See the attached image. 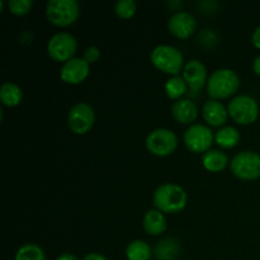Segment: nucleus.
I'll use <instances>...</instances> for the list:
<instances>
[{"label": "nucleus", "instance_id": "f257e3e1", "mask_svg": "<svg viewBox=\"0 0 260 260\" xmlns=\"http://www.w3.org/2000/svg\"><path fill=\"white\" fill-rule=\"evenodd\" d=\"M152 201L155 207L161 212L175 213L182 211L187 205V193L180 185L165 183L156 188Z\"/></svg>", "mask_w": 260, "mask_h": 260}, {"label": "nucleus", "instance_id": "f03ea898", "mask_svg": "<svg viewBox=\"0 0 260 260\" xmlns=\"http://www.w3.org/2000/svg\"><path fill=\"white\" fill-rule=\"evenodd\" d=\"M240 85L238 74L231 69H218L207 80V91L213 98H226L235 93Z\"/></svg>", "mask_w": 260, "mask_h": 260}, {"label": "nucleus", "instance_id": "7ed1b4c3", "mask_svg": "<svg viewBox=\"0 0 260 260\" xmlns=\"http://www.w3.org/2000/svg\"><path fill=\"white\" fill-rule=\"evenodd\" d=\"M151 61L157 69L168 74L178 75L183 68V53L179 48L170 45H159L152 50Z\"/></svg>", "mask_w": 260, "mask_h": 260}, {"label": "nucleus", "instance_id": "20e7f679", "mask_svg": "<svg viewBox=\"0 0 260 260\" xmlns=\"http://www.w3.org/2000/svg\"><path fill=\"white\" fill-rule=\"evenodd\" d=\"M79 3L76 0H48L46 14L56 25H69L76 20L79 15Z\"/></svg>", "mask_w": 260, "mask_h": 260}, {"label": "nucleus", "instance_id": "39448f33", "mask_svg": "<svg viewBox=\"0 0 260 260\" xmlns=\"http://www.w3.org/2000/svg\"><path fill=\"white\" fill-rule=\"evenodd\" d=\"M229 113L240 124L253 123L259 114V106L255 99L246 94L234 96L229 103Z\"/></svg>", "mask_w": 260, "mask_h": 260}, {"label": "nucleus", "instance_id": "423d86ee", "mask_svg": "<svg viewBox=\"0 0 260 260\" xmlns=\"http://www.w3.org/2000/svg\"><path fill=\"white\" fill-rule=\"evenodd\" d=\"M230 167L240 179L254 180L260 177V155L254 151H241L234 156Z\"/></svg>", "mask_w": 260, "mask_h": 260}, {"label": "nucleus", "instance_id": "0eeeda50", "mask_svg": "<svg viewBox=\"0 0 260 260\" xmlns=\"http://www.w3.org/2000/svg\"><path fill=\"white\" fill-rule=\"evenodd\" d=\"M178 137L172 129L156 128L150 132L146 139V146L152 154L165 156L177 149Z\"/></svg>", "mask_w": 260, "mask_h": 260}, {"label": "nucleus", "instance_id": "6e6552de", "mask_svg": "<svg viewBox=\"0 0 260 260\" xmlns=\"http://www.w3.org/2000/svg\"><path fill=\"white\" fill-rule=\"evenodd\" d=\"M78 48V42L71 33L58 32L50 38L47 51L52 58L57 61H69L73 58Z\"/></svg>", "mask_w": 260, "mask_h": 260}, {"label": "nucleus", "instance_id": "1a4fd4ad", "mask_svg": "<svg viewBox=\"0 0 260 260\" xmlns=\"http://www.w3.org/2000/svg\"><path fill=\"white\" fill-rule=\"evenodd\" d=\"M95 121V113L88 103H78L70 109L68 116L69 127L73 132L83 135L90 129Z\"/></svg>", "mask_w": 260, "mask_h": 260}, {"label": "nucleus", "instance_id": "9d476101", "mask_svg": "<svg viewBox=\"0 0 260 260\" xmlns=\"http://www.w3.org/2000/svg\"><path fill=\"white\" fill-rule=\"evenodd\" d=\"M184 142L188 149L193 152L206 151L213 142V134L210 127L205 124H192L184 132Z\"/></svg>", "mask_w": 260, "mask_h": 260}, {"label": "nucleus", "instance_id": "9b49d317", "mask_svg": "<svg viewBox=\"0 0 260 260\" xmlns=\"http://www.w3.org/2000/svg\"><path fill=\"white\" fill-rule=\"evenodd\" d=\"M89 74V62L85 58L73 57L66 61L60 71V76L63 81L70 84H78L83 81Z\"/></svg>", "mask_w": 260, "mask_h": 260}, {"label": "nucleus", "instance_id": "f8f14e48", "mask_svg": "<svg viewBox=\"0 0 260 260\" xmlns=\"http://www.w3.org/2000/svg\"><path fill=\"white\" fill-rule=\"evenodd\" d=\"M196 19L190 13L188 12H175L172 17L169 18V30L174 36L179 38H187L189 37L196 29Z\"/></svg>", "mask_w": 260, "mask_h": 260}, {"label": "nucleus", "instance_id": "ddd939ff", "mask_svg": "<svg viewBox=\"0 0 260 260\" xmlns=\"http://www.w3.org/2000/svg\"><path fill=\"white\" fill-rule=\"evenodd\" d=\"M183 78L192 90H200L207 79V69L200 60L193 58L184 65Z\"/></svg>", "mask_w": 260, "mask_h": 260}, {"label": "nucleus", "instance_id": "4468645a", "mask_svg": "<svg viewBox=\"0 0 260 260\" xmlns=\"http://www.w3.org/2000/svg\"><path fill=\"white\" fill-rule=\"evenodd\" d=\"M173 116L180 123H190L197 118V106L190 99H178L172 107Z\"/></svg>", "mask_w": 260, "mask_h": 260}, {"label": "nucleus", "instance_id": "2eb2a0df", "mask_svg": "<svg viewBox=\"0 0 260 260\" xmlns=\"http://www.w3.org/2000/svg\"><path fill=\"white\" fill-rule=\"evenodd\" d=\"M228 113L225 106L216 99H210L203 104V117L206 122L212 126H221L228 118Z\"/></svg>", "mask_w": 260, "mask_h": 260}, {"label": "nucleus", "instance_id": "dca6fc26", "mask_svg": "<svg viewBox=\"0 0 260 260\" xmlns=\"http://www.w3.org/2000/svg\"><path fill=\"white\" fill-rule=\"evenodd\" d=\"M144 229L150 235H159L167 230V220L161 211L150 210L144 216Z\"/></svg>", "mask_w": 260, "mask_h": 260}, {"label": "nucleus", "instance_id": "f3484780", "mask_svg": "<svg viewBox=\"0 0 260 260\" xmlns=\"http://www.w3.org/2000/svg\"><path fill=\"white\" fill-rule=\"evenodd\" d=\"M179 241L174 238H165L155 246V255L160 260H174L179 255Z\"/></svg>", "mask_w": 260, "mask_h": 260}, {"label": "nucleus", "instance_id": "a211bd4d", "mask_svg": "<svg viewBox=\"0 0 260 260\" xmlns=\"http://www.w3.org/2000/svg\"><path fill=\"white\" fill-rule=\"evenodd\" d=\"M203 165L207 170L210 172H221L222 169H225V167L229 162V157L225 152H222L221 150H208L205 155H203L202 159Z\"/></svg>", "mask_w": 260, "mask_h": 260}, {"label": "nucleus", "instance_id": "6ab92c4d", "mask_svg": "<svg viewBox=\"0 0 260 260\" xmlns=\"http://www.w3.org/2000/svg\"><path fill=\"white\" fill-rule=\"evenodd\" d=\"M0 99L7 106H17L22 101V89L17 84L7 81L0 86Z\"/></svg>", "mask_w": 260, "mask_h": 260}, {"label": "nucleus", "instance_id": "aec40b11", "mask_svg": "<svg viewBox=\"0 0 260 260\" xmlns=\"http://www.w3.org/2000/svg\"><path fill=\"white\" fill-rule=\"evenodd\" d=\"M128 260H149L151 256V248L144 240H135L128 244L126 249Z\"/></svg>", "mask_w": 260, "mask_h": 260}, {"label": "nucleus", "instance_id": "412c9836", "mask_svg": "<svg viewBox=\"0 0 260 260\" xmlns=\"http://www.w3.org/2000/svg\"><path fill=\"white\" fill-rule=\"evenodd\" d=\"M215 140L220 146L230 149V147L235 146L238 144L239 140H240V135H239V131L235 127L225 126L216 132Z\"/></svg>", "mask_w": 260, "mask_h": 260}, {"label": "nucleus", "instance_id": "4be33fe9", "mask_svg": "<svg viewBox=\"0 0 260 260\" xmlns=\"http://www.w3.org/2000/svg\"><path fill=\"white\" fill-rule=\"evenodd\" d=\"M15 260H46L45 251L36 244H25L18 249Z\"/></svg>", "mask_w": 260, "mask_h": 260}, {"label": "nucleus", "instance_id": "5701e85b", "mask_svg": "<svg viewBox=\"0 0 260 260\" xmlns=\"http://www.w3.org/2000/svg\"><path fill=\"white\" fill-rule=\"evenodd\" d=\"M185 89H187V83H185L184 78L180 75L172 76L165 84V91L170 98H179L185 93Z\"/></svg>", "mask_w": 260, "mask_h": 260}, {"label": "nucleus", "instance_id": "b1692460", "mask_svg": "<svg viewBox=\"0 0 260 260\" xmlns=\"http://www.w3.org/2000/svg\"><path fill=\"white\" fill-rule=\"evenodd\" d=\"M114 9L121 18H129L136 12V3L135 0H118Z\"/></svg>", "mask_w": 260, "mask_h": 260}, {"label": "nucleus", "instance_id": "393cba45", "mask_svg": "<svg viewBox=\"0 0 260 260\" xmlns=\"http://www.w3.org/2000/svg\"><path fill=\"white\" fill-rule=\"evenodd\" d=\"M32 4V0H9V9L14 14L23 15L29 12Z\"/></svg>", "mask_w": 260, "mask_h": 260}, {"label": "nucleus", "instance_id": "a878e982", "mask_svg": "<svg viewBox=\"0 0 260 260\" xmlns=\"http://www.w3.org/2000/svg\"><path fill=\"white\" fill-rule=\"evenodd\" d=\"M101 57V51L96 46H89L85 51H84V58L88 62H95L98 58Z\"/></svg>", "mask_w": 260, "mask_h": 260}, {"label": "nucleus", "instance_id": "bb28decb", "mask_svg": "<svg viewBox=\"0 0 260 260\" xmlns=\"http://www.w3.org/2000/svg\"><path fill=\"white\" fill-rule=\"evenodd\" d=\"M83 260H108V259H107L106 256L102 255V254L90 253V254H88V255L84 256Z\"/></svg>", "mask_w": 260, "mask_h": 260}, {"label": "nucleus", "instance_id": "cd10ccee", "mask_svg": "<svg viewBox=\"0 0 260 260\" xmlns=\"http://www.w3.org/2000/svg\"><path fill=\"white\" fill-rule=\"evenodd\" d=\"M253 43L255 47L260 48V25L258 28H256L255 30H254L253 33Z\"/></svg>", "mask_w": 260, "mask_h": 260}, {"label": "nucleus", "instance_id": "c85d7f7f", "mask_svg": "<svg viewBox=\"0 0 260 260\" xmlns=\"http://www.w3.org/2000/svg\"><path fill=\"white\" fill-rule=\"evenodd\" d=\"M56 260H79L76 258L74 254H70V253H65V254H61L60 256H58Z\"/></svg>", "mask_w": 260, "mask_h": 260}, {"label": "nucleus", "instance_id": "c756f323", "mask_svg": "<svg viewBox=\"0 0 260 260\" xmlns=\"http://www.w3.org/2000/svg\"><path fill=\"white\" fill-rule=\"evenodd\" d=\"M253 69H254V71H255V73L260 76V56H258V57H256L255 60H254Z\"/></svg>", "mask_w": 260, "mask_h": 260}]
</instances>
